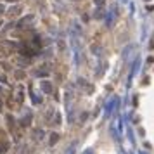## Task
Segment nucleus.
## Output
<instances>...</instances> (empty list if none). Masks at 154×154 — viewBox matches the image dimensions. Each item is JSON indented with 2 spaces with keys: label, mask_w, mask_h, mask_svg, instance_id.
I'll use <instances>...</instances> for the list:
<instances>
[{
  "label": "nucleus",
  "mask_w": 154,
  "mask_h": 154,
  "mask_svg": "<svg viewBox=\"0 0 154 154\" xmlns=\"http://www.w3.org/2000/svg\"><path fill=\"white\" fill-rule=\"evenodd\" d=\"M2 10H4V7H2V5H0V12H2Z\"/></svg>",
  "instance_id": "f257e3e1"
},
{
  "label": "nucleus",
  "mask_w": 154,
  "mask_h": 154,
  "mask_svg": "<svg viewBox=\"0 0 154 154\" xmlns=\"http://www.w3.org/2000/svg\"><path fill=\"white\" fill-rule=\"evenodd\" d=\"M9 2H14V0H9Z\"/></svg>",
  "instance_id": "f03ea898"
}]
</instances>
